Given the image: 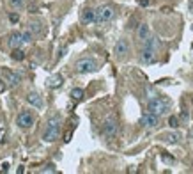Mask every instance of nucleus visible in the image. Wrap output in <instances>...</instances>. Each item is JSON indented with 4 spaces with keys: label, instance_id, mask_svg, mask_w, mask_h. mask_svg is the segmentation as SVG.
<instances>
[{
    "label": "nucleus",
    "instance_id": "nucleus-1",
    "mask_svg": "<svg viewBox=\"0 0 193 174\" xmlns=\"http://www.w3.org/2000/svg\"><path fill=\"white\" fill-rule=\"evenodd\" d=\"M156 46H158V37H154V36H149L144 41V50H142L144 64H153L156 60Z\"/></svg>",
    "mask_w": 193,
    "mask_h": 174
},
{
    "label": "nucleus",
    "instance_id": "nucleus-2",
    "mask_svg": "<svg viewBox=\"0 0 193 174\" xmlns=\"http://www.w3.org/2000/svg\"><path fill=\"white\" fill-rule=\"evenodd\" d=\"M59 132H60V116L59 114H53L48 119V124H46V130L43 133V139L46 142H53V141L59 139Z\"/></svg>",
    "mask_w": 193,
    "mask_h": 174
},
{
    "label": "nucleus",
    "instance_id": "nucleus-3",
    "mask_svg": "<svg viewBox=\"0 0 193 174\" xmlns=\"http://www.w3.org/2000/svg\"><path fill=\"white\" fill-rule=\"evenodd\" d=\"M147 110L156 116H163L170 110V101L167 98H151L147 101Z\"/></svg>",
    "mask_w": 193,
    "mask_h": 174
},
{
    "label": "nucleus",
    "instance_id": "nucleus-4",
    "mask_svg": "<svg viewBox=\"0 0 193 174\" xmlns=\"http://www.w3.org/2000/svg\"><path fill=\"white\" fill-rule=\"evenodd\" d=\"M74 68H76V73L85 75V73H92V71H96V69H98V64H96L94 59L85 57V59H80V60L74 64Z\"/></svg>",
    "mask_w": 193,
    "mask_h": 174
},
{
    "label": "nucleus",
    "instance_id": "nucleus-5",
    "mask_svg": "<svg viewBox=\"0 0 193 174\" xmlns=\"http://www.w3.org/2000/svg\"><path fill=\"white\" fill-rule=\"evenodd\" d=\"M115 16V11L112 5H99L96 9V23H106Z\"/></svg>",
    "mask_w": 193,
    "mask_h": 174
},
{
    "label": "nucleus",
    "instance_id": "nucleus-6",
    "mask_svg": "<svg viewBox=\"0 0 193 174\" xmlns=\"http://www.w3.org/2000/svg\"><path fill=\"white\" fill-rule=\"evenodd\" d=\"M103 135L106 137V139H113L115 135H117V132H119V124H117V119L113 117V116H110V117H106L105 119V123H103Z\"/></svg>",
    "mask_w": 193,
    "mask_h": 174
},
{
    "label": "nucleus",
    "instance_id": "nucleus-7",
    "mask_svg": "<svg viewBox=\"0 0 193 174\" xmlns=\"http://www.w3.org/2000/svg\"><path fill=\"white\" fill-rule=\"evenodd\" d=\"M16 124L20 126V128H30L32 124H34V117H32V114L30 112H27V110H21L20 114H18V117H16Z\"/></svg>",
    "mask_w": 193,
    "mask_h": 174
},
{
    "label": "nucleus",
    "instance_id": "nucleus-8",
    "mask_svg": "<svg viewBox=\"0 0 193 174\" xmlns=\"http://www.w3.org/2000/svg\"><path fill=\"white\" fill-rule=\"evenodd\" d=\"M158 121H160V116H156L153 112H147V114H144L140 117V126H144V128H156Z\"/></svg>",
    "mask_w": 193,
    "mask_h": 174
},
{
    "label": "nucleus",
    "instance_id": "nucleus-9",
    "mask_svg": "<svg viewBox=\"0 0 193 174\" xmlns=\"http://www.w3.org/2000/svg\"><path fill=\"white\" fill-rule=\"evenodd\" d=\"M128 52H129V43H128L126 39H119V41L115 43V46H113V53H115L117 57H124Z\"/></svg>",
    "mask_w": 193,
    "mask_h": 174
},
{
    "label": "nucleus",
    "instance_id": "nucleus-10",
    "mask_svg": "<svg viewBox=\"0 0 193 174\" xmlns=\"http://www.w3.org/2000/svg\"><path fill=\"white\" fill-rule=\"evenodd\" d=\"M2 75L5 76V82H7V85H11V87L18 85L20 80H21V76H20L18 73H12V71H9V69H2Z\"/></svg>",
    "mask_w": 193,
    "mask_h": 174
},
{
    "label": "nucleus",
    "instance_id": "nucleus-11",
    "mask_svg": "<svg viewBox=\"0 0 193 174\" xmlns=\"http://www.w3.org/2000/svg\"><path fill=\"white\" fill-rule=\"evenodd\" d=\"M82 21L85 23V25H90V23H94L96 21V9H83L82 11Z\"/></svg>",
    "mask_w": 193,
    "mask_h": 174
},
{
    "label": "nucleus",
    "instance_id": "nucleus-12",
    "mask_svg": "<svg viewBox=\"0 0 193 174\" xmlns=\"http://www.w3.org/2000/svg\"><path fill=\"white\" fill-rule=\"evenodd\" d=\"M21 44H23V36L20 32H12L9 36V46L11 48H20Z\"/></svg>",
    "mask_w": 193,
    "mask_h": 174
},
{
    "label": "nucleus",
    "instance_id": "nucleus-13",
    "mask_svg": "<svg viewBox=\"0 0 193 174\" xmlns=\"http://www.w3.org/2000/svg\"><path fill=\"white\" fill-rule=\"evenodd\" d=\"M27 101H28L32 107H35V108H41V107H43V100H41V96H39L37 92H28V94H27Z\"/></svg>",
    "mask_w": 193,
    "mask_h": 174
},
{
    "label": "nucleus",
    "instance_id": "nucleus-14",
    "mask_svg": "<svg viewBox=\"0 0 193 174\" xmlns=\"http://www.w3.org/2000/svg\"><path fill=\"white\" fill-rule=\"evenodd\" d=\"M137 36H138L140 41H145V39L151 36V32H149V25H147V23H140V25H138V30H137Z\"/></svg>",
    "mask_w": 193,
    "mask_h": 174
},
{
    "label": "nucleus",
    "instance_id": "nucleus-15",
    "mask_svg": "<svg viewBox=\"0 0 193 174\" xmlns=\"http://www.w3.org/2000/svg\"><path fill=\"white\" fill-rule=\"evenodd\" d=\"M62 82H64V78H62V75H53V76H50V78H48V87H51V89H55V87H59V85H62Z\"/></svg>",
    "mask_w": 193,
    "mask_h": 174
},
{
    "label": "nucleus",
    "instance_id": "nucleus-16",
    "mask_svg": "<svg viewBox=\"0 0 193 174\" xmlns=\"http://www.w3.org/2000/svg\"><path fill=\"white\" fill-rule=\"evenodd\" d=\"M179 139H181V135L177 132H172V133H165L163 135V141L167 144H176V142H179Z\"/></svg>",
    "mask_w": 193,
    "mask_h": 174
},
{
    "label": "nucleus",
    "instance_id": "nucleus-17",
    "mask_svg": "<svg viewBox=\"0 0 193 174\" xmlns=\"http://www.w3.org/2000/svg\"><path fill=\"white\" fill-rule=\"evenodd\" d=\"M9 7L12 11H21L25 7V0H9Z\"/></svg>",
    "mask_w": 193,
    "mask_h": 174
},
{
    "label": "nucleus",
    "instance_id": "nucleus-18",
    "mask_svg": "<svg viewBox=\"0 0 193 174\" xmlns=\"http://www.w3.org/2000/svg\"><path fill=\"white\" fill-rule=\"evenodd\" d=\"M11 57H12L14 60H23V59H25V52H23V50H20V48H12Z\"/></svg>",
    "mask_w": 193,
    "mask_h": 174
},
{
    "label": "nucleus",
    "instance_id": "nucleus-19",
    "mask_svg": "<svg viewBox=\"0 0 193 174\" xmlns=\"http://www.w3.org/2000/svg\"><path fill=\"white\" fill-rule=\"evenodd\" d=\"M71 98H73L74 101H80V100L83 98V89H80V87H74V89L71 91Z\"/></svg>",
    "mask_w": 193,
    "mask_h": 174
},
{
    "label": "nucleus",
    "instance_id": "nucleus-20",
    "mask_svg": "<svg viewBox=\"0 0 193 174\" xmlns=\"http://www.w3.org/2000/svg\"><path fill=\"white\" fill-rule=\"evenodd\" d=\"M21 36H23V43H32V39H34L32 30H27V32H23Z\"/></svg>",
    "mask_w": 193,
    "mask_h": 174
},
{
    "label": "nucleus",
    "instance_id": "nucleus-21",
    "mask_svg": "<svg viewBox=\"0 0 193 174\" xmlns=\"http://www.w3.org/2000/svg\"><path fill=\"white\" fill-rule=\"evenodd\" d=\"M168 126H170V128H177V126H179V117L170 116V117H168Z\"/></svg>",
    "mask_w": 193,
    "mask_h": 174
},
{
    "label": "nucleus",
    "instance_id": "nucleus-22",
    "mask_svg": "<svg viewBox=\"0 0 193 174\" xmlns=\"http://www.w3.org/2000/svg\"><path fill=\"white\" fill-rule=\"evenodd\" d=\"M161 160H163L165 164H168V165H172V164L176 162V158L170 157V155H167V153H161Z\"/></svg>",
    "mask_w": 193,
    "mask_h": 174
},
{
    "label": "nucleus",
    "instance_id": "nucleus-23",
    "mask_svg": "<svg viewBox=\"0 0 193 174\" xmlns=\"http://www.w3.org/2000/svg\"><path fill=\"white\" fill-rule=\"evenodd\" d=\"M30 27H28V30H32V32H41V23H37V21H34V23H28Z\"/></svg>",
    "mask_w": 193,
    "mask_h": 174
},
{
    "label": "nucleus",
    "instance_id": "nucleus-24",
    "mask_svg": "<svg viewBox=\"0 0 193 174\" xmlns=\"http://www.w3.org/2000/svg\"><path fill=\"white\" fill-rule=\"evenodd\" d=\"M9 21H11V23H18V21H20V16H18L16 12H11V14H9Z\"/></svg>",
    "mask_w": 193,
    "mask_h": 174
},
{
    "label": "nucleus",
    "instance_id": "nucleus-25",
    "mask_svg": "<svg viewBox=\"0 0 193 174\" xmlns=\"http://www.w3.org/2000/svg\"><path fill=\"white\" fill-rule=\"evenodd\" d=\"M41 173H55V165H53V164H48Z\"/></svg>",
    "mask_w": 193,
    "mask_h": 174
},
{
    "label": "nucleus",
    "instance_id": "nucleus-26",
    "mask_svg": "<svg viewBox=\"0 0 193 174\" xmlns=\"http://www.w3.org/2000/svg\"><path fill=\"white\" fill-rule=\"evenodd\" d=\"M71 137H73V132H71V130H69V132H66V133H64V142H69V141H71Z\"/></svg>",
    "mask_w": 193,
    "mask_h": 174
},
{
    "label": "nucleus",
    "instance_id": "nucleus-27",
    "mask_svg": "<svg viewBox=\"0 0 193 174\" xmlns=\"http://www.w3.org/2000/svg\"><path fill=\"white\" fill-rule=\"evenodd\" d=\"M137 2H138V5H142V7H147L151 0H137Z\"/></svg>",
    "mask_w": 193,
    "mask_h": 174
},
{
    "label": "nucleus",
    "instance_id": "nucleus-28",
    "mask_svg": "<svg viewBox=\"0 0 193 174\" xmlns=\"http://www.w3.org/2000/svg\"><path fill=\"white\" fill-rule=\"evenodd\" d=\"M170 11H172V9H170V7H163V9H161V12H165V14H168V12H170Z\"/></svg>",
    "mask_w": 193,
    "mask_h": 174
},
{
    "label": "nucleus",
    "instance_id": "nucleus-29",
    "mask_svg": "<svg viewBox=\"0 0 193 174\" xmlns=\"http://www.w3.org/2000/svg\"><path fill=\"white\" fill-rule=\"evenodd\" d=\"M190 9H192V11H193V0H192V2H190Z\"/></svg>",
    "mask_w": 193,
    "mask_h": 174
}]
</instances>
